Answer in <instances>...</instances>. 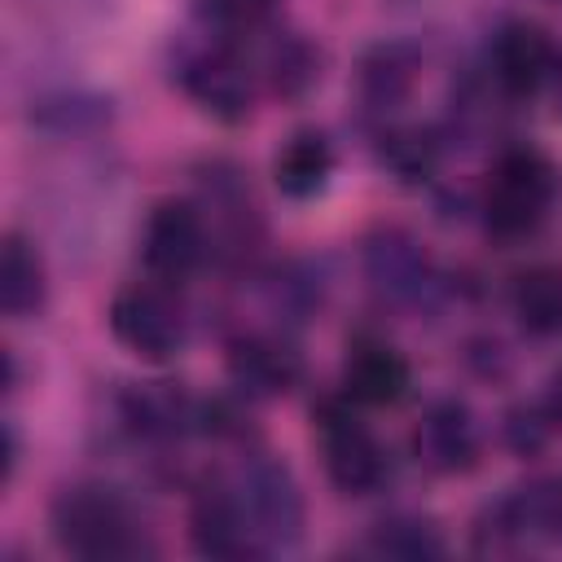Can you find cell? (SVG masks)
Here are the masks:
<instances>
[{
	"label": "cell",
	"mask_w": 562,
	"mask_h": 562,
	"mask_svg": "<svg viewBox=\"0 0 562 562\" xmlns=\"http://www.w3.org/2000/svg\"><path fill=\"white\" fill-rule=\"evenodd\" d=\"M48 522H53L57 544L79 558H132L145 549L132 509L110 487L79 483V487L57 492Z\"/></svg>",
	"instance_id": "6da1fadb"
},
{
	"label": "cell",
	"mask_w": 562,
	"mask_h": 562,
	"mask_svg": "<svg viewBox=\"0 0 562 562\" xmlns=\"http://www.w3.org/2000/svg\"><path fill=\"white\" fill-rule=\"evenodd\" d=\"M553 167L544 154L518 145L505 149L487 176L483 189V224L496 241H522L540 228L549 202H553Z\"/></svg>",
	"instance_id": "7a4b0ae2"
},
{
	"label": "cell",
	"mask_w": 562,
	"mask_h": 562,
	"mask_svg": "<svg viewBox=\"0 0 562 562\" xmlns=\"http://www.w3.org/2000/svg\"><path fill=\"white\" fill-rule=\"evenodd\" d=\"M228 483H233V496H237V505L250 522V536H255L259 553L299 544V536H303V492H299L285 461H277L268 452H255V457L241 461V470Z\"/></svg>",
	"instance_id": "3957f363"
},
{
	"label": "cell",
	"mask_w": 562,
	"mask_h": 562,
	"mask_svg": "<svg viewBox=\"0 0 562 562\" xmlns=\"http://www.w3.org/2000/svg\"><path fill=\"white\" fill-rule=\"evenodd\" d=\"M316 439L325 457V474L342 496H369L386 479V452L373 430L360 422L351 395H329L316 404Z\"/></svg>",
	"instance_id": "277c9868"
},
{
	"label": "cell",
	"mask_w": 562,
	"mask_h": 562,
	"mask_svg": "<svg viewBox=\"0 0 562 562\" xmlns=\"http://www.w3.org/2000/svg\"><path fill=\"white\" fill-rule=\"evenodd\" d=\"M176 79L220 123H241L250 114V70L233 48V35L215 31L198 44H184L176 57Z\"/></svg>",
	"instance_id": "5b68a950"
},
{
	"label": "cell",
	"mask_w": 562,
	"mask_h": 562,
	"mask_svg": "<svg viewBox=\"0 0 562 562\" xmlns=\"http://www.w3.org/2000/svg\"><path fill=\"white\" fill-rule=\"evenodd\" d=\"M110 334L140 360H171L184 347V307L167 285H123L110 299Z\"/></svg>",
	"instance_id": "8992f818"
},
{
	"label": "cell",
	"mask_w": 562,
	"mask_h": 562,
	"mask_svg": "<svg viewBox=\"0 0 562 562\" xmlns=\"http://www.w3.org/2000/svg\"><path fill=\"white\" fill-rule=\"evenodd\" d=\"M492 79L505 97H536L544 88H558L562 79V48L553 35L536 22H509L496 31L492 53H487Z\"/></svg>",
	"instance_id": "52a82bcc"
},
{
	"label": "cell",
	"mask_w": 562,
	"mask_h": 562,
	"mask_svg": "<svg viewBox=\"0 0 562 562\" xmlns=\"http://www.w3.org/2000/svg\"><path fill=\"white\" fill-rule=\"evenodd\" d=\"M206 220L193 202L167 198L149 211L140 233V259L158 281H184L206 255Z\"/></svg>",
	"instance_id": "ba28073f"
},
{
	"label": "cell",
	"mask_w": 562,
	"mask_h": 562,
	"mask_svg": "<svg viewBox=\"0 0 562 562\" xmlns=\"http://www.w3.org/2000/svg\"><path fill=\"white\" fill-rule=\"evenodd\" d=\"M413 452L430 474H465L474 470L479 452H483V435L474 413L461 400H435L417 430H413Z\"/></svg>",
	"instance_id": "9c48e42d"
},
{
	"label": "cell",
	"mask_w": 562,
	"mask_h": 562,
	"mask_svg": "<svg viewBox=\"0 0 562 562\" xmlns=\"http://www.w3.org/2000/svg\"><path fill=\"white\" fill-rule=\"evenodd\" d=\"M224 364H228L233 386L250 400H277L294 391L303 378V356L285 338H272V334H237L224 351Z\"/></svg>",
	"instance_id": "30bf717a"
},
{
	"label": "cell",
	"mask_w": 562,
	"mask_h": 562,
	"mask_svg": "<svg viewBox=\"0 0 562 562\" xmlns=\"http://www.w3.org/2000/svg\"><path fill=\"white\" fill-rule=\"evenodd\" d=\"M364 277L391 303H422V294L435 285L426 250L404 228H378L364 241Z\"/></svg>",
	"instance_id": "8fae6325"
},
{
	"label": "cell",
	"mask_w": 562,
	"mask_h": 562,
	"mask_svg": "<svg viewBox=\"0 0 562 562\" xmlns=\"http://www.w3.org/2000/svg\"><path fill=\"white\" fill-rule=\"evenodd\" d=\"M189 536H193V549L202 558H246V553H259L255 536H250V522H246L228 479H215V483H206L193 496Z\"/></svg>",
	"instance_id": "7c38bea8"
},
{
	"label": "cell",
	"mask_w": 562,
	"mask_h": 562,
	"mask_svg": "<svg viewBox=\"0 0 562 562\" xmlns=\"http://www.w3.org/2000/svg\"><path fill=\"white\" fill-rule=\"evenodd\" d=\"M408 360L378 338H356L342 364V395H351L360 408H386L408 395Z\"/></svg>",
	"instance_id": "4fadbf2b"
},
{
	"label": "cell",
	"mask_w": 562,
	"mask_h": 562,
	"mask_svg": "<svg viewBox=\"0 0 562 562\" xmlns=\"http://www.w3.org/2000/svg\"><path fill=\"white\" fill-rule=\"evenodd\" d=\"M417 83V53L408 44H373L356 70V97L369 119H391Z\"/></svg>",
	"instance_id": "5bb4252c"
},
{
	"label": "cell",
	"mask_w": 562,
	"mask_h": 562,
	"mask_svg": "<svg viewBox=\"0 0 562 562\" xmlns=\"http://www.w3.org/2000/svg\"><path fill=\"white\" fill-rule=\"evenodd\" d=\"M123 417L145 439H180L189 430H202V404H193L184 391L154 382L123 395Z\"/></svg>",
	"instance_id": "9a60e30c"
},
{
	"label": "cell",
	"mask_w": 562,
	"mask_h": 562,
	"mask_svg": "<svg viewBox=\"0 0 562 562\" xmlns=\"http://www.w3.org/2000/svg\"><path fill=\"white\" fill-rule=\"evenodd\" d=\"M329 176H334V145H329V136L316 132V127L294 132V136L277 149V158H272V180H277V189H281L285 198H294V202L316 198V193L329 184Z\"/></svg>",
	"instance_id": "2e32d148"
},
{
	"label": "cell",
	"mask_w": 562,
	"mask_h": 562,
	"mask_svg": "<svg viewBox=\"0 0 562 562\" xmlns=\"http://www.w3.org/2000/svg\"><path fill=\"white\" fill-rule=\"evenodd\" d=\"M48 299V277H44V259L35 255V246L18 233L4 237V255H0V307L13 321H26L44 307Z\"/></svg>",
	"instance_id": "e0dca14e"
},
{
	"label": "cell",
	"mask_w": 562,
	"mask_h": 562,
	"mask_svg": "<svg viewBox=\"0 0 562 562\" xmlns=\"http://www.w3.org/2000/svg\"><path fill=\"white\" fill-rule=\"evenodd\" d=\"M509 307L531 338H562V268H527L509 285Z\"/></svg>",
	"instance_id": "ac0fdd59"
},
{
	"label": "cell",
	"mask_w": 562,
	"mask_h": 562,
	"mask_svg": "<svg viewBox=\"0 0 562 562\" xmlns=\"http://www.w3.org/2000/svg\"><path fill=\"white\" fill-rule=\"evenodd\" d=\"M378 167L400 184H422L439 167V140L426 127H382L378 132Z\"/></svg>",
	"instance_id": "d6986e66"
},
{
	"label": "cell",
	"mask_w": 562,
	"mask_h": 562,
	"mask_svg": "<svg viewBox=\"0 0 562 562\" xmlns=\"http://www.w3.org/2000/svg\"><path fill=\"white\" fill-rule=\"evenodd\" d=\"M263 75H268V88L277 92V97H303L316 79H321V57H316V48L303 40V35H277L272 44H268V53H263Z\"/></svg>",
	"instance_id": "ffe728a7"
},
{
	"label": "cell",
	"mask_w": 562,
	"mask_h": 562,
	"mask_svg": "<svg viewBox=\"0 0 562 562\" xmlns=\"http://www.w3.org/2000/svg\"><path fill=\"white\" fill-rule=\"evenodd\" d=\"M373 549L386 553V558H439L443 536L426 518H391L373 531Z\"/></svg>",
	"instance_id": "44dd1931"
},
{
	"label": "cell",
	"mask_w": 562,
	"mask_h": 562,
	"mask_svg": "<svg viewBox=\"0 0 562 562\" xmlns=\"http://www.w3.org/2000/svg\"><path fill=\"white\" fill-rule=\"evenodd\" d=\"M501 435H505V443H509L518 457H536V452L549 443L553 422H549V413H544L540 404H518V408L505 417Z\"/></svg>",
	"instance_id": "7402d4cb"
},
{
	"label": "cell",
	"mask_w": 562,
	"mask_h": 562,
	"mask_svg": "<svg viewBox=\"0 0 562 562\" xmlns=\"http://www.w3.org/2000/svg\"><path fill=\"white\" fill-rule=\"evenodd\" d=\"M272 0H202V18L211 31L233 35V31H255L263 22Z\"/></svg>",
	"instance_id": "603a6c76"
},
{
	"label": "cell",
	"mask_w": 562,
	"mask_h": 562,
	"mask_svg": "<svg viewBox=\"0 0 562 562\" xmlns=\"http://www.w3.org/2000/svg\"><path fill=\"white\" fill-rule=\"evenodd\" d=\"M540 408L549 413V422H553V430H558V426H562V373H553V382H549V391H544Z\"/></svg>",
	"instance_id": "cb8c5ba5"
},
{
	"label": "cell",
	"mask_w": 562,
	"mask_h": 562,
	"mask_svg": "<svg viewBox=\"0 0 562 562\" xmlns=\"http://www.w3.org/2000/svg\"><path fill=\"white\" fill-rule=\"evenodd\" d=\"M558 110H562V79H558Z\"/></svg>",
	"instance_id": "d4e9b609"
},
{
	"label": "cell",
	"mask_w": 562,
	"mask_h": 562,
	"mask_svg": "<svg viewBox=\"0 0 562 562\" xmlns=\"http://www.w3.org/2000/svg\"><path fill=\"white\" fill-rule=\"evenodd\" d=\"M558 4H562V0H558Z\"/></svg>",
	"instance_id": "484cf974"
}]
</instances>
